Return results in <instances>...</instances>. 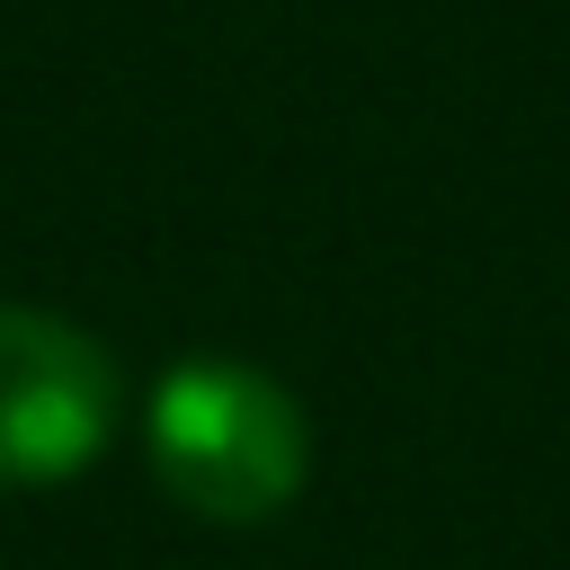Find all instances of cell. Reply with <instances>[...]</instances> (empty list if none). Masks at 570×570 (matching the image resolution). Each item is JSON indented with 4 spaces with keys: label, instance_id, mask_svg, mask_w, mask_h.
<instances>
[{
    "label": "cell",
    "instance_id": "cell-2",
    "mask_svg": "<svg viewBox=\"0 0 570 570\" xmlns=\"http://www.w3.org/2000/svg\"><path fill=\"white\" fill-rule=\"evenodd\" d=\"M125 428L116 356L36 303H0V490L80 481Z\"/></svg>",
    "mask_w": 570,
    "mask_h": 570
},
{
    "label": "cell",
    "instance_id": "cell-1",
    "mask_svg": "<svg viewBox=\"0 0 570 570\" xmlns=\"http://www.w3.org/2000/svg\"><path fill=\"white\" fill-rule=\"evenodd\" d=\"M142 454L151 481L205 525H267L312 481L303 401L240 356L169 365L142 401Z\"/></svg>",
    "mask_w": 570,
    "mask_h": 570
}]
</instances>
